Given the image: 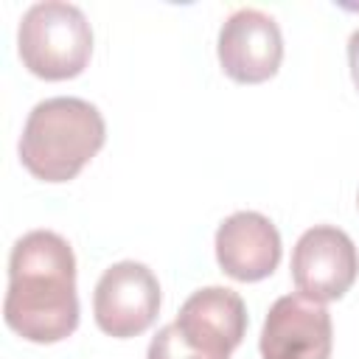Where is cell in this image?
I'll return each instance as SVG.
<instances>
[{"mask_svg": "<svg viewBox=\"0 0 359 359\" xmlns=\"http://www.w3.org/2000/svg\"><path fill=\"white\" fill-rule=\"evenodd\" d=\"M160 311L157 275L140 261H118L104 269L93 294V314L104 334L129 339L143 334Z\"/></svg>", "mask_w": 359, "mask_h": 359, "instance_id": "cell-4", "label": "cell"}, {"mask_svg": "<svg viewBox=\"0 0 359 359\" xmlns=\"http://www.w3.org/2000/svg\"><path fill=\"white\" fill-rule=\"evenodd\" d=\"M359 275V252L351 236L334 224L309 227L292 250V280L309 300H339Z\"/></svg>", "mask_w": 359, "mask_h": 359, "instance_id": "cell-5", "label": "cell"}, {"mask_svg": "<svg viewBox=\"0 0 359 359\" xmlns=\"http://www.w3.org/2000/svg\"><path fill=\"white\" fill-rule=\"evenodd\" d=\"M174 325L202 353L230 359L247 334V306L227 286H205L180 306Z\"/></svg>", "mask_w": 359, "mask_h": 359, "instance_id": "cell-8", "label": "cell"}, {"mask_svg": "<svg viewBox=\"0 0 359 359\" xmlns=\"http://www.w3.org/2000/svg\"><path fill=\"white\" fill-rule=\"evenodd\" d=\"M222 70L238 84H261L272 79L283 59V36L278 22L261 8L233 11L216 42Z\"/></svg>", "mask_w": 359, "mask_h": 359, "instance_id": "cell-6", "label": "cell"}, {"mask_svg": "<svg viewBox=\"0 0 359 359\" xmlns=\"http://www.w3.org/2000/svg\"><path fill=\"white\" fill-rule=\"evenodd\" d=\"M3 320L17 337L36 345L62 342L79 328L76 255L67 238L53 230H31L14 241Z\"/></svg>", "mask_w": 359, "mask_h": 359, "instance_id": "cell-1", "label": "cell"}, {"mask_svg": "<svg viewBox=\"0 0 359 359\" xmlns=\"http://www.w3.org/2000/svg\"><path fill=\"white\" fill-rule=\"evenodd\" d=\"M348 65H351V79H353V84L359 90V28L348 39Z\"/></svg>", "mask_w": 359, "mask_h": 359, "instance_id": "cell-11", "label": "cell"}, {"mask_svg": "<svg viewBox=\"0 0 359 359\" xmlns=\"http://www.w3.org/2000/svg\"><path fill=\"white\" fill-rule=\"evenodd\" d=\"M261 359H331L334 325L323 303L283 294L269 306L261 328Z\"/></svg>", "mask_w": 359, "mask_h": 359, "instance_id": "cell-7", "label": "cell"}, {"mask_svg": "<svg viewBox=\"0 0 359 359\" xmlns=\"http://www.w3.org/2000/svg\"><path fill=\"white\" fill-rule=\"evenodd\" d=\"M146 359H216V356H208L202 353L199 348H194L174 323L163 325L151 342H149V351H146Z\"/></svg>", "mask_w": 359, "mask_h": 359, "instance_id": "cell-10", "label": "cell"}, {"mask_svg": "<svg viewBox=\"0 0 359 359\" xmlns=\"http://www.w3.org/2000/svg\"><path fill=\"white\" fill-rule=\"evenodd\" d=\"M104 140L107 123L95 104L76 95H56L28 112L20 160L42 182H67L101 151Z\"/></svg>", "mask_w": 359, "mask_h": 359, "instance_id": "cell-2", "label": "cell"}, {"mask_svg": "<svg viewBox=\"0 0 359 359\" xmlns=\"http://www.w3.org/2000/svg\"><path fill=\"white\" fill-rule=\"evenodd\" d=\"M17 50L28 73L45 81L76 79L93 56V28L73 3H34L20 20Z\"/></svg>", "mask_w": 359, "mask_h": 359, "instance_id": "cell-3", "label": "cell"}, {"mask_svg": "<svg viewBox=\"0 0 359 359\" xmlns=\"http://www.w3.org/2000/svg\"><path fill=\"white\" fill-rule=\"evenodd\" d=\"M280 233L264 213L238 210L216 230V261L233 280L255 283L269 278L280 264Z\"/></svg>", "mask_w": 359, "mask_h": 359, "instance_id": "cell-9", "label": "cell"}]
</instances>
